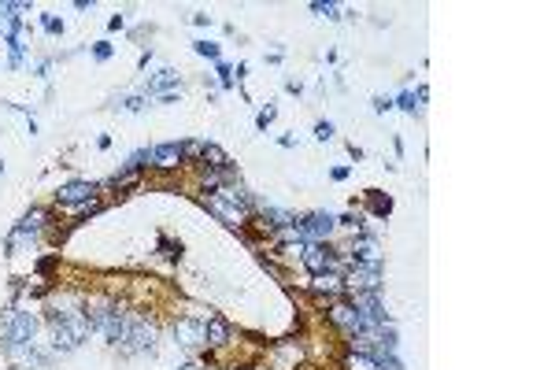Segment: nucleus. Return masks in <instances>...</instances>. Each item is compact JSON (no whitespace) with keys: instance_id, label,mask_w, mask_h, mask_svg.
<instances>
[{"instance_id":"1","label":"nucleus","mask_w":555,"mask_h":370,"mask_svg":"<svg viewBox=\"0 0 555 370\" xmlns=\"http://www.w3.org/2000/svg\"><path fill=\"white\" fill-rule=\"evenodd\" d=\"M89 337L86 311H52V352H74Z\"/></svg>"},{"instance_id":"2","label":"nucleus","mask_w":555,"mask_h":370,"mask_svg":"<svg viewBox=\"0 0 555 370\" xmlns=\"http://www.w3.org/2000/svg\"><path fill=\"white\" fill-rule=\"evenodd\" d=\"M86 323H89V330L101 333L104 341L119 345V337L126 330V315H122L119 303H93V308H86Z\"/></svg>"},{"instance_id":"3","label":"nucleus","mask_w":555,"mask_h":370,"mask_svg":"<svg viewBox=\"0 0 555 370\" xmlns=\"http://www.w3.org/2000/svg\"><path fill=\"white\" fill-rule=\"evenodd\" d=\"M34 333H38V318L30 311H11L0 326V341H4L8 352H23L34 345Z\"/></svg>"},{"instance_id":"4","label":"nucleus","mask_w":555,"mask_h":370,"mask_svg":"<svg viewBox=\"0 0 555 370\" xmlns=\"http://www.w3.org/2000/svg\"><path fill=\"white\" fill-rule=\"evenodd\" d=\"M119 352L122 356H152L156 352V326L149 323H126L122 337H119Z\"/></svg>"},{"instance_id":"5","label":"nucleus","mask_w":555,"mask_h":370,"mask_svg":"<svg viewBox=\"0 0 555 370\" xmlns=\"http://www.w3.org/2000/svg\"><path fill=\"white\" fill-rule=\"evenodd\" d=\"M345 289H352V293H378L382 289V263H355L352 260Z\"/></svg>"},{"instance_id":"6","label":"nucleus","mask_w":555,"mask_h":370,"mask_svg":"<svg viewBox=\"0 0 555 370\" xmlns=\"http://www.w3.org/2000/svg\"><path fill=\"white\" fill-rule=\"evenodd\" d=\"M41 222H45V212H30V215L19 222V226L11 230L8 252L19 255V252H26V248H34V245H38V233H41Z\"/></svg>"},{"instance_id":"7","label":"nucleus","mask_w":555,"mask_h":370,"mask_svg":"<svg viewBox=\"0 0 555 370\" xmlns=\"http://www.w3.org/2000/svg\"><path fill=\"white\" fill-rule=\"evenodd\" d=\"M292 226H297V233H300L304 241H315V245H322V241L333 233L337 219L326 215V212H311V215H304L300 222H292Z\"/></svg>"},{"instance_id":"8","label":"nucleus","mask_w":555,"mask_h":370,"mask_svg":"<svg viewBox=\"0 0 555 370\" xmlns=\"http://www.w3.org/2000/svg\"><path fill=\"white\" fill-rule=\"evenodd\" d=\"M330 323H333V326H341L348 337H363V333H370V330H367V323L359 318V311L352 308L348 300H333V303H330Z\"/></svg>"},{"instance_id":"9","label":"nucleus","mask_w":555,"mask_h":370,"mask_svg":"<svg viewBox=\"0 0 555 370\" xmlns=\"http://www.w3.org/2000/svg\"><path fill=\"white\" fill-rule=\"evenodd\" d=\"M300 255H304V267L311 270V274H322V270H337V252L326 248V245L307 241V245H300Z\"/></svg>"},{"instance_id":"10","label":"nucleus","mask_w":555,"mask_h":370,"mask_svg":"<svg viewBox=\"0 0 555 370\" xmlns=\"http://www.w3.org/2000/svg\"><path fill=\"white\" fill-rule=\"evenodd\" d=\"M204 207H207L211 215H219L226 226H241V222H244V212H241V207H237L230 197H226V189H222V192H207V197H204Z\"/></svg>"},{"instance_id":"11","label":"nucleus","mask_w":555,"mask_h":370,"mask_svg":"<svg viewBox=\"0 0 555 370\" xmlns=\"http://www.w3.org/2000/svg\"><path fill=\"white\" fill-rule=\"evenodd\" d=\"M174 341L182 345V348H200V345H207L204 323H197V318H178V323H174Z\"/></svg>"},{"instance_id":"12","label":"nucleus","mask_w":555,"mask_h":370,"mask_svg":"<svg viewBox=\"0 0 555 370\" xmlns=\"http://www.w3.org/2000/svg\"><path fill=\"white\" fill-rule=\"evenodd\" d=\"M93 192H96L93 182H67V185H59L56 200H59V204H67V207H78V204H89V200H93Z\"/></svg>"},{"instance_id":"13","label":"nucleus","mask_w":555,"mask_h":370,"mask_svg":"<svg viewBox=\"0 0 555 370\" xmlns=\"http://www.w3.org/2000/svg\"><path fill=\"white\" fill-rule=\"evenodd\" d=\"M182 89V82H178V74L171 67H163L152 82H149V96H159V100H174V93Z\"/></svg>"},{"instance_id":"14","label":"nucleus","mask_w":555,"mask_h":370,"mask_svg":"<svg viewBox=\"0 0 555 370\" xmlns=\"http://www.w3.org/2000/svg\"><path fill=\"white\" fill-rule=\"evenodd\" d=\"M315 293H326L330 300H341L345 296V278L337 274V270H322V274H315Z\"/></svg>"},{"instance_id":"15","label":"nucleus","mask_w":555,"mask_h":370,"mask_svg":"<svg viewBox=\"0 0 555 370\" xmlns=\"http://www.w3.org/2000/svg\"><path fill=\"white\" fill-rule=\"evenodd\" d=\"M182 159H185L182 156V144H156V149H152V163L159 170H174Z\"/></svg>"},{"instance_id":"16","label":"nucleus","mask_w":555,"mask_h":370,"mask_svg":"<svg viewBox=\"0 0 555 370\" xmlns=\"http://www.w3.org/2000/svg\"><path fill=\"white\" fill-rule=\"evenodd\" d=\"M204 337H207V345H215V348H222L226 341H230V326H226V318H219V315H211L207 323H204Z\"/></svg>"},{"instance_id":"17","label":"nucleus","mask_w":555,"mask_h":370,"mask_svg":"<svg viewBox=\"0 0 555 370\" xmlns=\"http://www.w3.org/2000/svg\"><path fill=\"white\" fill-rule=\"evenodd\" d=\"M200 163L207 170H230V156H226L219 144H204V149H200Z\"/></svg>"},{"instance_id":"18","label":"nucleus","mask_w":555,"mask_h":370,"mask_svg":"<svg viewBox=\"0 0 555 370\" xmlns=\"http://www.w3.org/2000/svg\"><path fill=\"white\" fill-rule=\"evenodd\" d=\"M352 260H355V263H378V260H382L378 241H374V237H359L355 248H352Z\"/></svg>"},{"instance_id":"19","label":"nucleus","mask_w":555,"mask_h":370,"mask_svg":"<svg viewBox=\"0 0 555 370\" xmlns=\"http://www.w3.org/2000/svg\"><path fill=\"white\" fill-rule=\"evenodd\" d=\"M23 11H26V4H0V19L15 26V23H23Z\"/></svg>"},{"instance_id":"20","label":"nucleus","mask_w":555,"mask_h":370,"mask_svg":"<svg viewBox=\"0 0 555 370\" xmlns=\"http://www.w3.org/2000/svg\"><path fill=\"white\" fill-rule=\"evenodd\" d=\"M348 370H382V363L374 356H363V352H359V356L348 359Z\"/></svg>"},{"instance_id":"21","label":"nucleus","mask_w":555,"mask_h":370,"mask_svg":"<svg viewBox=\"0 0 555 370\" xmlns=\"http://www.w3.org/2000/svg\"><path fill=\"white\" fill-rule=\"evenodd\" d=\"M422 100H426V89H418V93H404V96H400V108H404V111H418V108H422Z\"/></svg>"},{"instance_id":"22","label":"nucleus","mask_w":555,"mask_h":370,"mask_svg":"<svg viewBox=\"0 0 555 370\" xmlns=\"http://www.w3.org/2000/svg\"><path fill=\"white\" fill-rule=\"evenodd\" d=\"M370 207H374V215H389L393 212V200L382 197V192H370Z\"/></svg>"},{"instance_id":"23","label":"nucleus","mask_w":555,"mask_h":370,"mask_svg":"<svg viewBox=\"0 0 555 370\" xmlns=\"http://www.w3.org/2000/svg\"><path fill=\"white\" fill-rule=\"evenodd\" d=\"M311 11H315V15H326V19H333V23L341 19V8H337V4H326V0H315Z\"/></svg>"},{"instance_id":"24","label":"nucleus","mask_w":555,"mask_h":370,"mask_svg":"<svg viewBox=\"0 0 555 370\" xmlns=\"http://www.w3.org/2000/svg\"><path fill=\"white\" fill-rule=\"evenodd\" d=\"M193 48H197L200 56H207V59H215V63H219V45H211V41H197Z\"/></svg>"},{"instance_id":"25","label":"nucleus","mask_w":555,"mask_h":370,"mask_svg":"<svg viewBox=\"0 0 555 370\" xmlns=\"http://www.w3.org/2000/svg\"><path fill=\"white\" fill-rule=\"evenodd\" d=\"M41 26L48 30V34H63V23L56 19V15H41Z\"/></svg>"},{"instance_id":"26","label":"nucleus","mask_w":555,"mask_h":370,"mask_svg":"<svg viewBox=\"0 0 555 370\" xmlns=\"http://www.w3.org/2000/svg\"><path fill=\"white\" fill-rule=\"evenodd\" d=\"M215 71H219V78H222V86H234V67H230V63H222V59H219V63H215Z\"/></svg>"},{"instance_id":"27","label":"nucleus","mask_w":555,"mask_h":370,"mask_svg":"<svg viewBox=\"0 0 555 370\" xmlns=\"http://www.w3.org/2000/svg\"><path fill=\"white\" fill-rule=\"evenodd\" d=\"M270 122H274V108H263V111L256 115V126H259V130H267Z\"/></svg>"},{"instance_id":"28","label":"nucleus","mask_w":555,"mask_h":370,"mask_svg":"<svg viewBox=\"0 0 555 370\" xmlns=\"http://www.w3.org/2000/svg\"><path fill=\"white\" fill-rule=\"evenodd\" d=\"M315 137H319V141H330V137H333V122H319V126H315Z\"/></svg>"},{"instance_id":"29","label":"nucleus","mask_w":555,"mask_h":370,"mask_svg":"<svg viewBox=\"0 0 555 370\" xmlns=\"http://www.w3.org/2000/svg\"><path fill=\"white\" fill-rule=\"evenodd\" d=\"M93 56H96V59H108V56H111V45H108V41H101V45L93 48Z\"/></svg>"},{"instance_id":"30","label":"nucleus","mask_w":555,"mask_h":370,"mask_svg":"<svg viewBox=\"0 0 555 370\" xmlns=\"http://www.w3.org/2000/svg\"><path fill=\"white\" fill-rule=\"evenodd\" d=\"M122 108H126V111H141V108H144V96H130Z\"/></svg>"},{"instance_id":"31","label":"nucleus","mask_w":555,"mask_h":370,"mask_svg":"<svg viewBox=\"0 0 555 370\" xmlns=\"http://www.w3.org/2000/svg\"><path fill=\"white\" fill-rule=\"evenodd\" d=\"M52 267H56V255H48V260H41V263H38V270H41V274H48V270H52Z\"/></svg>"},{"instance_id":"32","label":"nucleus","mask_w":555,"mask_h":370,"mask_svg":"<svg viewBox=\"0 0 555 370\" xmlns=\"http://www.w3.org/2000/svg\"><path fill=\"white\" fill-rule=\"evenodd\" d=\"M393 108V100H385V96H378V100H374V111H389Z\"/></svg>"},{"instance_id":"33","label":"nucleus","mask_w":555,"mask_h":370,"mask_svg":"<svg viewBox=\"0 0 555 370\" xmlns=\"http://www.w3.org/2000/svg\"><path fill=\"white\" fill-rule=\"evenodd\" d=\"M348 178V167H333V182H345Z\"/></svg>"},{"instance_id":"34","label":"nucleus","mask_w":555,"mask_h":370,"mask_svg":"<svg viewBox=\"0 0 555 370\" xmlns=\"http://www.w3.org/2000/svg\"><path fill=\"white\" fill-rule=\"evenodd\" d=\"M178 370H204L200 363H185V366H178Z\"/></svg>"}]
</instances>
